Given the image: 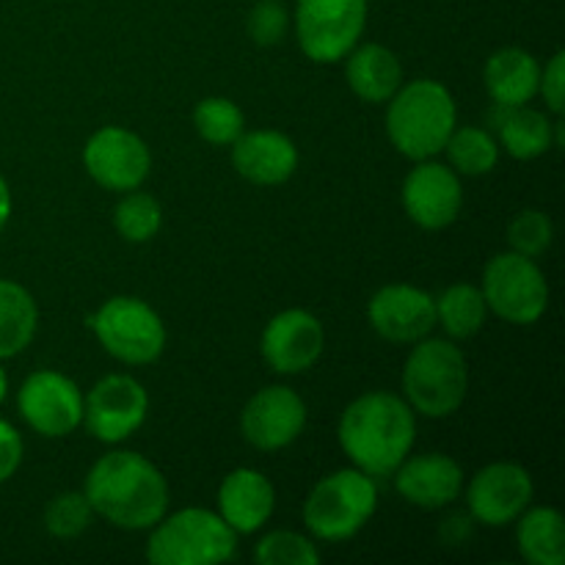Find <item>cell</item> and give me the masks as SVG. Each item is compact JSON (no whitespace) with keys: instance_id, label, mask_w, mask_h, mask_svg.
Returning <instances> with one entry per match:
<instances>
[{"instance_id":"16","label":"cell","mask_w":565,"mask_h":565,"mask_svg":"<svg viewBox=\"0 0 565 565\" xmlns=\"http://www.w3.org/2000/svg\"><path fill=\"white\" fill-rule=\"evenodd\" d=\"M367 320L375 334L395 345H414L434 334L436 301L423 287L395 281L375 290L367 303Z\"/></svg>"},{"instance_id":"33","label":"cell","mask_w":565,"mask_h":565,"mask_svg":"<svg viewBox=\"0 0 565 565\" xmlns=\"http://www.w3.org/2000/svg\"><path fill=\"white\" fill-rule=\"evenodd\" d=\"M246 31L259 47H274L290 31V14L279 0H259L246 17Z\"/></svg>"},{"instance_id":"37","label":"cell","mask_w":565,"mask_h":565,"mask_svg":"<svg viewBox=\"0 0 565 565\" xmlns=\"http://www.w3.org/2000/svg\"><path fill=\"white\" fill-rule=\"evenodd\" d=\"M11 218V191H9V182L0 177V232H3V226L9 224Z\"/></svg>"},{"instance_id":"7","label":"cell","mask_w":565,"mask_h":565,"mask_svg":"<svg viewBox=\"0 0 565 565\" xmlns=\"http://www.w3.org/2000/svg\"><path fill=\"white\" fill-rule=\"evenodd\" d=\"M105 353L121 364H152L166 351V326L147 301L114 296L88 320Z\"/></svg>"},{"instance_id":"9","label":"cell","mask_w":565,"mask_h":565,"mask_svg":"<svg viewBox=\"0 0 565 565\" xmlns=\"http://www.w3.org/2000/svg\"><path fill=\"white\" fill-rule=\"evenodd\" d=\"M367 25V0H298V47L315 64H337L362 39Z\"/></svg>"},{"instance_id":"24","label":"cell","mask_w":565,"mask_h":565,"mask_svg":"<svg viewBox=\"0 0 565 565\" xmlns=\"http://www.w3.org/2000/svg\"><path fill=\"white\" fill-rule=\"evenodd\" d=\"M516 546L533 565L565 563V522L557 508H527L516 519Z\"/></svg>"},{"instance_id":"1","label":"cell","mask_w":565,"mask_h":565,"mask_svg":"<svg viewBox=\"0 0 565 565\" xmlns=\"http://www.w3.org/2000/svg\"><path fill=\"white\" fill-rule=\"evenodd\" d=\"M94 516L119 530H149L169 513L163 472L136 450H110L94 461L83 483Z\"/></svg>"},{"instance_id":"8","label":"cell","mask_w":565,"mask_h":565,"mask_svg":"<svg viewBox=\"0 0 565 565\" xmlns=\"http://www.w3.org/2000/svg\"><path fill=\"white\" fill-rule=\"evenodd\" d=\"M480 292L489 312L511 326H533L550 309V281L533 257L502 252L489 259Z\"/></svg>"},{"instance_id":"18","label":"cell","mask_w":565,"mask_h":565,"mask_svg":"<svg viewBox=\"0 0 565 565\" xmlns=\"http://www.w3.org/2000/svg\"><path fill=\"white\" fill-rule=\"evenodd\" d=\"M395 478V491L423 511H439V508L452 505L463 491V469L458 467L456 458L445 452H423L401 463L392 472Z\"/></svg>"},{"instance_id":"27","label":"cell","mask_w":565,"mask_h":565,"mask_svg":"<svg viewBox=\"0 0 565 565\" xmlns=\"http://www.w3.org/2000/svg\"><path fill=\"white\" fill-rule=\"evenodd\" d=\"M445 152L450 158V169L456 174L467 177H483L491 174L500 163V141L494 132L483 130V127H456L452 136L447 138Z\"/></svg>"},{"instance_id":"3","label":"cell","mask_w":565,"mask_h":565,"mask_svg":"<svg viewBox=\"0 0 565 565\" xmlns=\"http://www.w3.org/2000/svg\"><path fill=\"white\" fill-rule=\"evenodd\" d=\"M458 125V108L450 88L430 77L403 83L390 97L386 136L408 160H430L445 152L447 138Z\"/></svg>"},{"instance_id":"15","label":"cell","mask_w":565,"mask_h":565,"mask_svg":"<svg viewBox=\"0 0 565 565\" xmlns=\"http://www.w3.org/2000/svg\"><path fill=\"white\" fill-rule=\"evenodd\" d=\"M401 202L419 230H447L456 224L463 207L461 177L450 166L436 163L434 158L417 160V166L403 180Z\"/></svg>"},{"instance_id":"4","label":"cell","mask_w":565,"mask_h":565,"mask_svg":"<svg viewBox=\"0 0 565 565\" xmlns=\"http://www.w3.org/2000/svg\"><path fill=\"white\" fill-rule=\"evenodd\" d=\"M403 401L430 419L452 417L469 392V364L456 340L425 337L403 364Z\"/></svg>"},{"instance_id":"12","label":"cell","mask_w":565,"mask_h":565,"mask_svg":"<svg viewBox=\"0 0 565 565\" xmlns=\"http://www.w3.org/2000/svg\"><path fill=\"white\" fill-rule=\"evenodd\" d=\"M83 166L105 191L127 193L147 182L152 171V152L138 132L110 125L92 132L83 147Z\"/></svg>"},{"instance_id":"11","label":"cell","mask_w":565,"mask_h":565,"mask_svg":"<svg viewBox=\"0 0 565 565\" xmlns=\"http://www.w3.org/2000/svg\"><path fill=\"white\" fill-rule=\"evenodd\" d=\"M17 408L31 430L44 439H64L83 425V395L70 375L36 370L22 381Z\"/></svg>"},{"instance_id":"36","label":"cell","mask_w":565,"mask_h":565,"mask_svg":"<svg viewBox=\"0 0 565 565\" xmlns=\"http://www.w3.org/2000/svg\"><path fill=\"white\" fill-rule=\"evenodd\" d=\"M469 527H472V516H469V513L467 516L458 513V516L445 519V524H441V539H445L447 544H461L469 535Z\"/></svg>"},{"instance_id":"23","label":"cell","mask_w":565,"mask_h":565,"mask_svg":"<svg viewBox=\"0 0 565 565\" xmlns=\"http://www.w3.org/2000/svg\"><path fill=\"white\" fill-rule=\"evenodd\" d=\"M486 92L494 105H527L539 94L541 64L522 47H502L486 61Z\"/></svg>"},{"instance_id":"28","label":"cell","mask_w":565,"mask_h":565,"mask_svg":"<svg viewBox=\"0 0 565 565\" xmlns=\"http://www.w3.org/2000/svg\"><path fill=\"white\" fill-rule=\"evenodd\" d=\"M114 226L121 241L127 243H147L163 226V207L152 193L127 191L121 193L119 204L114 210Z\"/></svg>"},{"instance_id":"26","label":"cell","mask_w":565,"mask_h":565,"mask_svg":"<svg viewBox=\"0 0 565 565\" xmlns=\"http://www.w3.org/2000/svg\"><path fill=\"white\" fill-rule=\"evenodd\" d=\"M434 301L436 326H441L450 340H469V337L483 329L486 318H489L483 292H480L478 285H469V281L445 287L441 296L434 298Z\"/></svg>"},{"instance_id":"13","label":"cell","mask_w":565,"mask_h":565,"mask_svg":"<svg viewBox=\"0 0 565 565\" xmlns=\"http://www.w3.org/2000/svg\"><path fill=\"white\" fill-rule=\"evenodd\" d=\"M533 491V478L522 463H489L469 480L467 511L483 527H508L527 511Z\"/></svg>"},{"instance_id":"14","label":"cell","mask_w":565,"mask_h":565,"mask_svg":"<svg viewBox=\"0 0 565 565\" xmlns=\"http://www.w3.org/2000/svg\"><path fill=\"white\" fill-rule=\"evenodd\" d=\"M307 403L296 390L270 384L248 397L241 412L243 439L263 452H276L290 447L307 428Z\"/></svg>"},{"instance_id":"29","label":"cell","mask_w":565,"mask_h":565,"mask_svg":"<svg viewBox=\"0 0 565 565\" xmlns=\"http://www.w3.org/2000/svg\"><path fill=\"white\" fill-rule=\"evenodd\" d=\"M193 127L202 141L213 147H232L246 130V116L230 97H204L193 108Z\"/></svg>"},{"instance_id":"34","label":"cell","mask_w":565,"mask_h":565,"mask_svg":"<svg viewBox=\"0 0 565 565\" xmlns=\"http://www.w3.org/2000/svg\"><path fill=\"white\" fill-rule=\"evenodd\" d=\"M539 94L544 97L546 108L555 116H563L565 110V53L557 50L550 58V64L541 70V83Z\"/></svg>"},{"instance_id":"22","label":"cell","mask_w":565,"mask_h":565,"mask_svg":"<svg viewBox=\"0 0 565 565\" xmlns=\"http://www.w3.org/2000/svg\"><path fill=\"white\" fill-rule=\"evenodd\" d=\"M345 81L362 103H390L403 86L401 58L384 44H362L345 55Z\"/></svg>"},{"instance_id":"6","label":"cell","mask_w":565,"mask_h":565,"mask_svg":"<svg viewBox=\"0 0 565 565\" xmlns=\"http://www.w3.org/2000/svg\"><path fill=\"white\" fill-rule=\"evenodd\" d=\"M379 508V486L362 469H337L315 483L303 502V524L312 539L348 541L373 519Z\"/></svg>"},{"instance_id":"30","label":"cell","mask_w":565,"mask_h":565,"mask_svg":"<svg viewBox=\"0 0 565 565\" xmlns=\"http://www.w3.org/2000/svg\"><path fill=\"white\" fill-rule=\"evenodd\" d=\"M94 511L83 491H64L55 494L44 508V527L53 539L70 541L92 527Z\"/></svg>"},{"instance_id":"5","label":"cell","mask_w":565,"mask_h":565,"mask_svg":"<svg viewBox=\"0 0 565 565\" xmlns=\"http://www.w3.org/2000/svg\"><path fill=\"white\" fill-rule=\"evenodd\" d=\"M149 530L147 561L152 565H218L237 552L235 530L207 508L166 513Z\"/></svg>"},{"instance_id":"20","label":"cell","mask_w":565,"mask_h":565,"mask_svg":"<svg viewBox=\"0 0 565 565\" xmlns=\"http://www.w3.org/2000/svg\"><path fill=\"white\" fill-rule=\"evenodd\" d=\"M232 166L252 185H281L298 169V147L279 130H252L232 143Z\"/></svg>"},{"instance_id":"35","label":"cell","mask_w":565,"mask_h":565,"mask_svg":"<svg viewBox=\"0 0 565 565\" xmlns=\"http://www.w3.org/2000/svg\"><path fill=\"white\" fill-rule=\"evenodd\" d=\"M22 456H25L22 436L17 434L14 425L0 417V486L14 478L22 463Z\"/></svg>"},{"instance_id":"25","label":"cell","mask_w":565,"mask_h":565,"mask_svg":"<svg viewBox=\"0 0 565 565\" xmlns=\"http://www.w3.org/2000/svg\"><path fill=\"white\" fill-rule=\"evenodd\" d=\"M39 307L20 281L0 279V359H14L33 342Z\"/></svg>"},{"instance_id":"38","label":"cell","mask_w":565,"mask_h":565,"mask_svg":"<svg viewBox=\"0 0 565 565\" xmlns=\"http://www.w3.org/2000/svg\"><path fill=\"white\" fill-rule=\"evenodd\" d=\"M6 395H9V379H6V370L0 367V406H3Z\"/></svg>"},{"instance_id":"17","label":"cell","mask_w":565,"mask_h":565,"mask_svg":"<svg viewBox=\"0 0 565 565\" xmlns=\"http://www.w3.org/2000/svg\"><path fill=\"white\" fill-rule=\"evenodd\" d=\"M326 348L323 323L307 309H285L268 320L259 351L279 375H298L320 362Z\"/></svg>"},{"instance_id":"10","label":"cell","mask_w":565,"mask_h":565,"mask_svg":"<svg viewBox=\"0 0 565 565\" xmlns=\"http://www.w3.org/2000/svg\"><path fill=\"white\" fill-rule=\"evenodd\" d=\"M149 414V395L132 375L110 373L83 397V425L103 445L130 439Z\"/></svg>"},{"instance_id":"31","label":"cell","mask_w":565,"mask_h":565,"mask_svg":"<svg viewBox=\"0 0 565 565\" xmlns=\"http://www.w3.org/2000/svg\"><path fill=\"white\" fill-rule=\"evenodd\" d=\"M254 563L257 565H318L320 552L312 539L292 530H276L268 533L254 546Z\"/></svg>"},{"instance_id":"19","label":"cell","mask_w":565,"mask_h":565,"mask_svg":"<svg viewBox=\"0 0 565 565\" xmlns=\"http://www.w3.org/2000/svg\"><path fill=\"white\" fill-rule=\"evenodd\" d=\"M276 511V489L259 469H232L218 486V516L237 535H252L270 522Z\"/></svg>"},{"instance_id":"21","label":"cell","mask_w":565,"mask_h":565,"mask_svg":"<svg viewBox=\"0 0 565 565\" xmlns=\"http://www.w3.org/2000/svg\"><path fill=\"white\" fill-rule=\"evenodd\" d=\"M489 121L500 147L516 160H535L555 147V121L530 105H494Z\"/></svg>"},{"instance_id":"2","label":"cell","mask_w":565,"mask_h":565,"mask_svg":"<svg viewBox=\"0 0 565 565\" xmlns=\"http://www.w3.org/2000/svg\"><path fill=\"white\" fill-rule=\"evenodd\" d=\"M337 441L351 463L370 478H392L412 456L417 414L395 392H367L348 403L337 425Z\"/></svg>"},{"instance_id":"32","label":"cell","mask_w":565,"mask_h":565,"mask_svg":"<svg viewBox=\"0 0 565 565\" xmlns=\"http://www.w3.org/2000/svg\"><path fill=\"white\" fill-rule=\"evenodd\" d=\"M552 241H555V226L544 210H522L508 224L511 252L524 254V257H541V254L550 252Z\"/></svg>"}]
</instances>
